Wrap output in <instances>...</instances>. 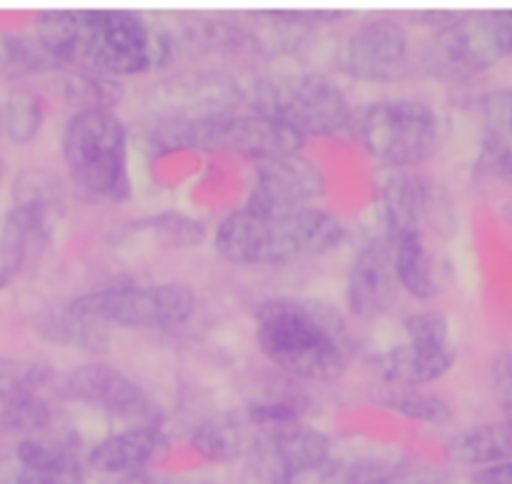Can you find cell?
<instances>
[{
    "instance_id": "cell-41",
    "label": "cell",
    "mask_w": 512,
    "mask_h": 484,
    "mask_svg": "<svg viewBox=\"0 0 512 484\" xmlns=\"http://www.w3.org/2000/svg\"><path fill=\"white\" fill-rule=\"evenodd\" d=\"M113 484H174V482H166V479L151 477V474L139 472V474H126V477H116V482Z\"/></svg>"
},
{
    "instance_id": "cell-46",
    "label": "cell",
    "mask_w": 512,
    "mask_h": 484,
    "mask_svg": "<svg viewBox=\"0 0 512 484\" xmlns=\"http://www.w3.org/2000/svg\"><path fill=\"white\" fill-rule=\"evenodd\" d=\"M199 484H216V482H199Z\"/></svg>"
},
{
    "instance_id": "cell-23",
    "label": "cell",
    "mask_w": 512,
    "mask_h": 484,
    "mask_svg": "<svg viewBox=\"0 0 512 484\" xmlns=\"http://www.w3.org/2000/svg\"><path fill=\"white\" fill-rule=\"evenodd\" d=\"M390 241L395 246V274L400 289L420 301L432 299L440 289V281H437L435 256L427 249L425 236L407 234Z\"/></svg>"
},
{
    "instance_id": "cell-34",
    "label": "cell",
    "mask_w": 512,
    "mask_h": 484,
    "mask_svg": "<svg viewBox=\"0 0 512 484\" xmlns=\"http://www.w3.org/2000/svg\"><path fill=\"white\" fill-rule=\"evenodd\" d=\"M139 231H146L151 239H159L169 249H189L204 241V226L184 214H159L134 224Z\"/></svg>"
},
{
    "instance_id": "cell-11",
    "label": "cell",
    "mask_w": 512,
    "mask_h": 484,
    "mask_svg": "<svg viewBox=\"0 0 512 484\" xmlns=\"http://www.w3.org/2000/svg\"><path fill=\"white\" fill-rule=\"evenodd\" d=\"M334 66L354 81H402L412 71L410 33L390 16L364 21L334 48Z\"/></svg>"
},
{
    "instance_id": "cell-13",
    "label": "cell",
    "mask_w": 512,
    "mask_h": 484,
    "mask_svg": "<svg viewBox=\"0 0 512 484\" xmlns=\"http://www.w3.org/2000/svg\"><path fill=\"white\" fill-rule=\"evenodd\" d=\"M58 389L71 402L88 404L108 417L123 419L128 427L159 422V407L151 394L134 377L111 364H81L61 379Z\"/></svg>"
},
{
    "instance_id": "cell-44",
    "label": "cell",
    "mask_w": 512,
    "mask_h": 484,
    "mask_svg": "<svg viewBox=\"0 0 512 484\" xmlns=\"http://www.w3.org/2000/svg\"><path fill=\"white\" fill-rule=\"evenodd\" d=\"M0 136H3V98H0Z\"/></svg>"
},
{
    "instance_id": "cell-6",
    "label": "cell",
    "mask_w": 512,
    "mask_h": 484,
    "mask_svg": "<svg viewBox=\"0 0 512 484\" xmlns=\"http://www.w3.org/2000/svg\"><path fill=\"white\" fill-rule=\"evenodd\" d=\"M246 103L307 141L309 136H334L352 128L354 108L337 83L322 73H269L246 88Z\"/></svg>"
},
{
    "instance_id": "cell-35",
    "label": "cell",
    "mask_w": 512,
    "mask_h": 484,
    "mask_svg": "<svg viewBox=\"0 0 512 484\" xmlns=\"http://www.w3.org/2000/svg\"><path fill=\"white\" fill-rule=\"evenodd\" d=\"M402 329H405L407 344L415 347H447L450 342V321H447L445 311L440 309H422L412 311L402 319Z\"/></svg>"
},
{
    "instance_id": "cell-4",
    "label": "cell",
    "mask_w": 512,
    "mask_h": 484,
    "mask_svg": "<svg viewBox=\"0 0 512 484\" xmlns=\"http://www.w3.org/2000/svg\"><path fill=\"white\" fill-rule=\"evenodd\" d=\"M61 156L81 199L121 204L131 196L128 126L116 111H73L61 128Z\"/></svg>"
},
{
    "instance_id": "cell-18",
    "label": "cell",
    "mask_w": 512,
    "mask_h": 484,
    "mask_svg": "<svg viewBox=\"0 0 512 484\" xmlns=\"http://www.w3.org/2000/svg\"><path fill=\"white\" fill-rule=\"evenodd\" d=\"M169 452V437L159 424H131L96 442L88 452V467L108 477L146 472Z\"/></svg>"
},
{
    "instance_id": "cell-32",
    "label": "cell",
    "mask_w": 512,
    "mask_h": 484,
    "mask_svg": "<svg viewBox=\"0 0 512 484\" xmlns=\"http://www.w3.org/2000/svg\"><path fill=\"white\" fill-rule=\"evenodd\" d=\"M307 397L302 392H282L267 394L246 407V422L256 429L287 427V424H299L307 414Z\"/></svg>"
},
{
    "instance_id": "cell-40",
    "label": "cell",
    "mask_w": 512,
    "mask_h": 484,
    "mask_svg": "<svg viewBox=\"0 0 512 484\" xmlns=\"http://www.w3.org/2000/svg\"><path fill=\"white\" fill-rule=\"evenodd\" d=\"M472 484H512V459L502 464H492V467L480 469L472 477Z\"/></svg>"
},
{
    "instance_id": "cell-8",
    "label": "cell",
    "mask_w": 512,
    "mask_h": 484,
    "mask_svg": "<svg viewBox=\"0 0 512 484\" xmlns=\"http://www.w3.org/2000/svg\"><path fill=\"white\" fill-rule=\"evenodd\" d=\"M512 58V11L460 13L422 46L420 68L445 83H462Z\"/></svg>"
},
{
    "instance_id": "cell-15",
    "label": "cell",
    "mask_w": 512,
    "mask_h": 484,
    "mask_svg": "<svg viewBox=\"0 0 512 484\" xmlns=\"http://www.w3.org/2000/svg\"><path fill=\"white\" fill-rule=\"evenodd\" d=\"M382 216L387 226L384 236L390 239L407 234L425 236L427 229H437L450 221V204L435 181L395 174L382 189Z\"/></svg>"
},
{
    "instance_id": "cell-29",
    "label": "cell",
    "mask_w": 512,
    "mask_h": 484,
    "mask_svg": "<svg viewBox=\"0 0 512 484\" xmlns=\"http://www.w3.org/2000/svg\"><path fill=\"white\" fill-rule=\"evenodd\" d=\"M46 106L31 88H16L3 98V136L16 146H28L41 133Z\"/></svg>"
},
{
    "instance_id": "cell-31",
    "label": "cell",
    "mask_w": 512,
    "mask_h": 484,
    "mask_svg": "<svg viewBox=\"0 0 512 484\" xmlns=\"http://www.w3.org/2000/svg\"><path fill=\"white\" fill-rule=\"evenodd\" d=\"M390 472L392 469H384L382 462H369V459L342 462V459L329 457L327 462L302 469L279 484H377Z\"/></svg>"
},
{
    "instance_id": "cell-26",
    "label": "cell",
    "mask_w": 512,
    "mask_h": 484,
    "mask_svg": "<svg viewBox=\"0 0 512 484\" xmlns=\"http://www.w3.org/2000/svg\"><path fill=\"white\" fill-rule=\"evenodd\" d=\"M53 76H56L53 78L56 91L61 93L63 101L71 103L76 111H91V108H106V111H113L123 96L121 83L113 81V78L68 71V68H58Z\"/></svg>"
},
{
    "instance_id": "cell-45",
    "label": "cell",
    "mask_w": 512,
    "mask_h": 484,
    "mask_svg": "<svg viewBox=\"0 0 512 484\" xmlns=\"http://www.w3.org/2000/svg\"><path fill=\"white\" fill-rule=\"evenodd\" d=\"M0 179H3V161H0Z\"/></svg>"
},
{
    "instance_id": "cell-17",
    "label": "cell",
    "mask_w": 512,
    "mask_h": 484,
    "mask_svg": "<svg viewBox=\"0 0 512 484\" xmlns=\"http://www.w3.org/2000/svg\"><path fill=\"white\" fill-rule=\"evenodd\" d=\"M18 469L8 484H86L78 439L71 434H33L13 447Z\"/></svg>"
},
{
    "instance_id": "cell-19",
    "label": "cell",
    "mask_w": 512,
    "mask_h": 484,
    "mask_svg": "<svg viewBox=\"0 0 512 484\" xmlns=\"http://www.w3.org/2000/svg\"><path fill=\"white\" fill-rule=\"evenodd\" d=\"M56 226L58 219L46 211L11 204L0 229V271L13 281L33 269L51 246Z\"/></svg>"
},
{
    "instance_id": "cell-16",
    "label": "cell",
    "mask_w": 512,
    "mask_h": 484,
    "mask_svg": "<svg viewBox=\"0 0 512 484\" xmlns=\"http://www.w3.org/2000/svg\"><path fill=\"white\" fill-rule=\"evenodd\" d=\"M400 284L395 274V246L387 236H374L354 254L347 271V299L349 311L362 319L382 316L395 306L400 296Z\"/></svg>"
},
{
    "instance_id": "cell-38",
    "label": "cell",
    "mask_w": 512,
    "mask_h": 484,
    "mask_svg": "<svg viewBox=\"0 0 512 484\" xmlns=\"http://www.w3.org/2000/svg\"><path fill=\"white\" fill-rule=\"evenodd\" d=\"M492 397L502 414V422L512 427V354H500L490 367Z\"/></svg>"
},
{
    "instance_id": "cell-7",
    "label": "cell",
    "mask_w": 512,
    "mask_h": 484,
    "mask_svg": "<svg viewBox=\"0 0 512 484\" xmlns=\"http://www.w3.org/2000/svg\"><path fill=\"white\" fill-rule=\"evenodd\" d=\"M349 131L364 151L392 169H412L430 161L445 141V121L425 101L384 98L354 111Z\"/></svg>"
},
{
    "instance_id": "cell-12",
    "label": "cell",
    "mask_w": 512,
    "mask_h": 484,
    "mask_svg": "<svg viewBox=\"0 0 512 484\" xmlns=\"http://www.w3.org/2000/svg\"><path fill=\"white\" fill-rule=\"evenodd\" d=\"M332 457V439L309 424L256 429L244 454V484H279Z\"/></svg>"
},
{
    "instance_id": "cell-1",
    "label": "cell",
    "mask_w": 512,
    "mask_h": 484,
    "mask_svg": "<svg viewBox=\"0 0 512 484\" xmlns=\"http://www.w3.org/2000/svg\"><path fill=\"white\" fill-rule=\"evenodd\" d=\"M33 36L58 68L113 81L159 71L179 56L174 33L131 11H46Z\"/></svg>"
},
{
    "instance_id": "cell-9",
    "label": "cell",
    "mask_w": 512,
    "mask_h": 484,
    "mask_svg": "<svg viewBox=\"0 0 512 484\" xmlns=\"http://www.w3.org/2000/svg\"><path fill=\"white\" fill-rule=\"evenodd\" d=\"M76 304L106 327L174 329L196 314V296L186 284L106 286L76 296Z\"/></svg>"
},
{
    "instance_id": "cell-27",
    "label": "cell",
    "mask_w": 512,
    "mask_h": 484,
    "mask_svg": "<svg viewBox=\"0 0 512 484\" xmlns=\"http://www.w3.org/2000/svg\"><path fill=\"white\" fill-rule=\"evenodd\" d=\"M53 409L38 392L0 394V437H33L51 427Z\"/></svg>"
},
{
    "instance_id": "cell-2",
    "label": "cell",
    "mask_w": 512,
    "mask_h": 484,
    "mask_svg": "<svg viewBox=\"0 0 512 484\" xmlns=\"http://www.w3.org/2000/svg\"><path fill=\"white\" fill-rule=\"evenodd\" d=\"M256 344L292 379L332 382L352 357L347 321L332 304L307 296H277L256 306Z\"/></svg>"
},
{
    "instance_id": "cell-28",
    "label": "cell",
    "mask_w": 512,
    "mask_h": 484,
    "mask_svg": "<svg viewBox=\"0 0 512 484\" xmlns=\"http://www.w3.org/2000/svg\"><path fill=\"white\" fill-rule=\"evenodd\" d=\"M58 66L36 36L21 33H0V76L31 78L56 73Z\"/></svg>"
},
{
    "instance_id": "cell-14",
    "label": "cell",
    "mask_w": 512,
    "mask_h": 484,
    "mask_svg": "<svg viewBox=\"0 0 512 484\" xmlns=\"http://www.w3.org/2000/svg\"><path fill=\"white\" fill-rule=\"evenodd\" d=\"M327 191L319 164L304 153L269 158L256 164L246 206L254 211H294L322 199Z\"/></svg>"
},
{
    "instance_id": "cell-21",
    "label": "cell",
    "mask_w": 512,
    "mask_h": 484,
    "mask_svg": "<svg viewBox=\"0 0 512 484\" xmlns=\"http://www.w3.org/2000/svg\"><path fill=\"white\" fill-rule=\"evenodd\" d=\"M111 327L103 321L93 319L88 311L76 304V299L63 301L58 306H48L38 314L36 332L46 342L66 349H81V352H103L111 342Z\"/></svg>"
},
{
    "instance_id": "cell-3",
    "label": "cell",
    "mask_w": 512,
    "mask_h": 484,
    "mask_svg": "<svg viewBox=\"0 0 512 484\" xmlns=\"http://www.w3.org/2000/svg\"><path fill=\"white\" fill-rule=\"evenodd\" d=\"M347 229L329 211H231L214 231V251L236 266H292L322 259L342 246Z\"/></svg>"
},
{
    "instance_id": "cell-43",
    "label": "cell",
    "mask_w": 512,
    "mask_h": 484,
    "mask_svg": "<svg viewBox=\"0 0 512 484\" xmlns=\"http://www.w3.org/2000/svg\"><path fill=\"white\" fill-rule=\"evenodd\" d=\"M8 284H11V279H8V276H6V274H3V271H0V291L6 289V286H8Z\"/></svg>"
},
{
    "instance_id": "cell-33",
    "label": "cell",
    "mask_w": 512,
    "mask_h": 484,
    "mask_svg": "<svg viewBox=\"0 0 512 484\" xmlns=\"http://www.w3.org/2000/svg\"><path fill=\"white\" fill-rule=\"evenodd\" d=\"M48 382H53V367L48 362L0 354V394L38 392Z\"/></svg>"
},
{
    "instance_id": "cell-36",
    "label": "cell",
    "mask_w": 512,
    "mask_h": 484,
    "mask_svg": "<svg viewBox=\"0 0 512 484\" xmlns=\"http://www.w3.org/2000/svg\"><path fill=\"white\" fill-rule=\"evenodd\" d=\"M480 116L485 121V133L512 138V86L485 93L480 98Z\"/></svg>"
},
{
    "instance_id": "cell-20",
    "label": "cell",
    "mask_w": 512,
    "mask_h": 484,
    "mask_svg": "<svg viewBox=\"0 0 512 484\" xmlns=\"http://www.w3.org/2000/svg\"><path fill=\"white\" fill-rule=\"evenodd\" d=\"M457 359V349L447 347H415V344H397L374 359L377 372L395 387H422L437 382L452 369Z\"/></svg>"
},
{
    "instance_id": "cell-10",
    "label": "cell",
    "mask_w": 512,
    "mask_h": 484,
    "mask_svg": "<svg viewBox=\"0 0 512 484\" xmlns=\"http://www.w3.org/2000/svg\"><path fill=\"white\" fill-rule=\"evenodd\" d=\"M241 103H246V88L231 73L214 68L179 71L144 93L151 121H206L236 113Z\"/></svg>"
},
{
    "instance_id": "cell-37",
    "label": "cell",
    "mask_w": 512,
    "mask_h": 484,
    "mask_svg": "<svg viewBox=\"0 0 512 484\" xmlns=\"http://www.w3.org/2000/svg\"><path fill=\"white\" fill-rule=\"evenodd\" d=\"M480 164L492 176L512 184V138H500L492 136V133H485Z\"/></svg>"
},
{
    "instance_id": "cell-5",
    "label": "cell",
    "mask_w": 512,
    "mask_h": 484,
    "mask_svg": "<svg viewBox=\"0 0 512 484\" xmlns=\"http://www.w3.org/2000/svg\"><path fill=\"white\" fill-rule=\"evenodd\" d=\"M144 143L154 153L209 151L234 153L262 164L269 158L299 153L304 138L292 128L259 113H229L206 121H151Z\"/></svg>"
},
{
    "instance_id": "cell-25",
    "label": "cell",
    "mask_w": 512,
    "mask_h": 484,
    "mask_svg": "<svg viewBox=\"0 0 512 484\" xmlns=\"http://www.w3.org/2000/svg\"><path fill=\"white\" fill-rule=\"evenodd\" d=\"M11 199L16 206H31V209L46 211L61 221L66 214L68 191L61 176L53 174L51 169L31 166L13 179Z\"/></svg>"
},
{
    "instance_id": "cell-24",
    "label": "cell",
    "mask_w": 512,
    "mask_h": 484,
    "mask_svg": "<svg viewBox=\"0 0 512 484\" xmlns=\"http://www.w3.org/2000/svg\"><path fill=\"white\" fill-rule=\"evenodd\" d=\"M191 449L209 462H234L244 459L251 437L244 419L236 414H211L191 432Z\"/></svg>"
},
{
    "instance_id": "cell-42",
    "label": "cell",
    "mask_w": 512,
    "mask_h": 484,
    "mask_svg": "<svg viewBox=\"0 0 512 484\" xmlns=\"http://www.w3.org/2000/svg\"><path fill=\"white\" fill-rule=\"evenodd\" d=\"M500 216H502V221H505V224L512 226V199H507L505 204L500 206Z\"/></svg>"
},
{
    "instance_id": "cell-22",
    "label": "cell",
    "mask_w": 512,
    "mask_h": 484,
    "mask_svg": "<svg viewBox=\"0 0 512 484\" xmlns=\"http://www.w3.org/2000/svg\"><path fill=\"white\" fill-rule=\"evenodd\" d=\"M450 462L467 467H492L512 459V427L507 422L477 424L465 432L452 434L445 442Z\"/></svg>"
},
{
    "instance_id": "cell-30",
    "label": "cell",
    "mask_w": 512,
    "mask_h": 484,
    "mask_svg": "<svg viewBox=\"0 0 512 484\" xmlns=\"http://www.w3.org/2000/svg\"><path fill=\"white\" fill-rule=\"evenodd\" d=\"M379 399H382V407L402 414V417L412 419V422L432 424V427H442V424L452 422L450 402L440 397V394L425 392L420 387H395L392 384Z\"/></svg>"
},
{
    "instance_id": "cell-39",
    "label": "cell",
    "mask_w": 512,
    "mask_h": 484,
    "mask_svg": "<svg viewBox=\"0 0 512 484\" xmlns=\"http://www.w3.org/2000/svg\"><path fill=\"white\" fill-rule=\"evenodd\" d=\"M377 484H455L450 472L437 467H407L392 469L387 477L379 479Z\"/></svg>"
}]
</instances>
